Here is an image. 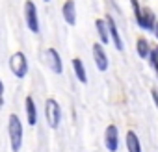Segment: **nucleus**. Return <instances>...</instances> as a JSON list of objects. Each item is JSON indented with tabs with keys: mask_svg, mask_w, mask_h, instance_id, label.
I'll return each mask as SVG.
<instances>
[{
	"mask_svg": "<svg viewBox=\"0 0 158 152\" xmlns=\"http://www.w3.org/2000/svg\"><path fill=\"white\" fill-rule=\"evenodd\" d=\"M152 34H154V37L158 39V22H156V26H154V30H152Z\"/></svg>",
	"mask_w": 158,
	"mask_h": 152,
	"instance_id": "aec40b11",
	"label": "nucleus"
},
{
	"mask_svg": "<svg viewBox=\"0 0 158 152\" xmlns=\"http://www.w3.org/2000/svg\"><path fill=\"white\" fill-rule=\"evenodd\" d=\"M61 15H63V21L69 26L76 24V4H74V0H65L63 6H61Z\"/></svg>",
	"mask_w": 158,
	"mask_h": 152,
	"instance_id": "9d476101",
	"label": "nucleus"
},
{
	"mask_svg": "<svg viewBox=\"0 0 158 152\" xmlns=\"http://www.w3.org/2000/svg\"><path fill=\"white\" fill-rule=\"evenodd\" d=\"M24 21L26 26L32 34H39V15H37V6L32 2V0H26L24 2Z\"/></svg>",
	"mask_w": 158,
	"mask_h": 152,
	"instance_id": "20e7f679",
	"label": "nucleus"
},
{
	"mask_svg": "<svg viewBox=\"0 0 158 152\" xmlns=\"http://www.w3.org/2000/svg\"><path fill=\"white\" fill-rule=\"evenodd\" d=\"M127 150L128 152H141V141L138 137V134L134 130H128L127 132Z\"/></svg>",
	"mask_w": 158,
	"mask_h": 152,
	"instance_id": "4468645a",
	"label": "nucleus"
},
{
	"mask_svg": "<svg viewBox=\"0 0 158 152\" xmlns=\"http://www.w3.org/2000/svg\"><path fill=\"white\" fill-rule=\"evenodd\" d=\"M71 65H73V70H74L76 80H78V82H82V84H88V72H86L84 61H82V59H78V58H74V59L71 61Z\"/></svg>",
	"mask_w": 158,
	"mask_h": 152,
	"instance_id": "ddd939ff",
	"label": "nucleus"
},
{
	"mask_svg": "<svg viewBox=\"0 0 158 152\" xmlns=\"http://www.w3.org/2000/svg\"><path fill=\"white\" fill-rule=\"evenodd\" d=\"M91 54H93V61H95L97 69H99L101 72L108 70V65H110V61H108V54H106V50H104V46H102L101 43H95V45H93Z\"/></svg>",
	"mask_w": 158,
	"mask_h": 152,
	"instance_id": "0eeeda50",
	"label": "nucleus"
},
{
	"mask_svg": "<svg viewBox=\"0 0 158 152\" xmlns=\"http://www.w3.org/2000/svg\"><path fill=\"white\" fill-rule=\"evenodd\" d=\"M45 119H47V124L56 130L61 122V106L58 104L56 98H47L45 100Z\"/></svg>",
	"mask_w": 158,
	"mask_h": 152,
	"instance_id": "f03ea898",
	"label": "nucleus"
},
{
	"mask_svg": "<svg viewBox=\"0 0 158 152\" xmlns=\"http://www.w3.org/2000/svg\"><path fill=\"white\" fill-rule=\"evenodd\" d=\"M154 70H156V76H158V65H156V67H154Z\"/></svg>",
	"mask_w": 158,
	"mask_h": 152,
	"instance_id": "412c9836",
	"label": "nucleus"
},
{
	"mask_svg": "<svg viewBox=\"0 0 158 152\" xmlns=\"http://www.w3.org/2000/svg\"><path fill=\"white\" fill-rule=\"evenodd\" d=\"M95 28H97V34H99V43L101 45H108L110 43V30H108L106 19H97L95 21Z\"/></svg>",
	"mask_w": 158,
	"mask_h": 152,
	"instance_id": "f8f14e48",
	"label": "nucleus"
},
{
	"mask_svg": "<svg viewBox=\"0 0 158 152\" xmlns=\"http://www.w3.org/2000/svg\"><path fill=\"white\" fill-rule=\"evenodd\" d=\"M8 137H10V146L13 152H19L23 148V137H24V130H23V122L19 119V115L11 113L8 117Z\"/></svg>",
	"mask_w": 158,
	"mask_h": 152,
	"instance_id": "f257e3e1",
	"label": "nucleus"
},
{
	"mask_svg": "<svg viewBox=\"0 0 158 152\" xmlns=\"http://www.w3.org/2000/svg\"><path fill=\"white\" fill-rule=\"evenodd\" d=\"M45 2H48V0H45Z\"/></svg>",
	"mask_w": 158,
	"mask_h": 152,
	"instance_id": "4be33fe9",
	"label": "nucleus"
},
{
	"mask_svg": "<svg viewBox=\"0 0 158 152\" xmlns=\"http://www.w3.org/2000/svg\"><path fill=\"white\" fill-rule=\"evenodd\" d=\"M130 4H132V10H134V17L138 19L139 15H141V6H139V2H138V0H130Z\"/></svg>",
	"mask_w": 158,
	"mask_h": 152,
	"instance_id": "f3484780",
	"label": "nucleus"
},
{
	"mask_svg": "<svg viewBox=\"0 0 158 152\" xmlns=\"http://www.w3.org/2000/svg\"><path fill=\"white\" fill-rule=\"evenodd\" d=\"M47 59H48V67L52 69V72H56V74L63 72V61L56 48H47Z\"/></svg>",
	"mask_w": 158,
	"mask_h": 152,
	"instance_id": "1a4fd4ad",
	"label": "nucleus"
},
{
	"mask_svg": "<svg viewBox=\"0 0 158 152\" xmlns=\"http://www.w3.org/2000/svg\"><path fill=\"white\" fill-rule=\"evenodd\" d=\"M24 108H26V121H28V124L35 126L37 124V106H35L32 97L24 98Z\"/></svg>",
	"mask_w": 158,
	"mask_h": 152,
	"instance_id": "9b49d317",
	"label": "nucleus"
},
{
	"mask_svg": "<svg viewBox=\"0 0 158 152\" xmlns=\"http://www.w3.org/2000/svg\"><path fill=\"white\" fill-rule=\"evenodd\" d=\"M149 63L152 65V69L158 65V45L151 48V54H149Z\"/></svg>",
	"mask_w": 158,
	"mask_h": 152,
	"instance_id": "dca6fc26",
	"label": "nucleus"
},
{
	"mask_svg": "<svg viewBox=\"0 0 158 152\" xmlns=\"http://www.w3.org/2000/svg\"><path fill=\"white\" fill-rule=\"evenodd\" d=\"M10 70L19 80H23L28 74V58H26L24 52H13L11 54V58H10Z\"/></svg>",
	"mask_w": 158,
	"mask_h": 152,
	"instance_id": "7ed1b4c3",
	"label": "nucleus"
},
{
	"mask_svg": "<svg viewBox=\"0 0 158 152\" xmlns=\"http://www.w3.org/2000/svg\"><path fill=\"white\" fill-rule=\"evenodd\" d=\"M151 98H152V102H154V106H156V110H158V91H156V89L151 91Z\"/></svg>",
	"mask_w": 158,
	"mask_h": 152,
	"instance_id": "a211bd4d",
	"label": "nucleus"
},
{
	"mask_svg": "<svg viewBox=\"0 0 158 152\" xmlns=\"http://www.w3.org/2000/svg\"><path fill=\"white\" fill-rule=\"evenodd\" d=\"M151 45H149V41L145 39V37H139L138 41H136V52H138V56L141 58V59H149V54H151Z\"/></svg>",
	"mask_w": 158,
	"mask_h": 152,
	"instance_id": "2eb2a0df",
	"label": "nucleus"
},
{
	"mask_svg": "<svg viewBox=\"0 0 158 152\" xmlns=\"http://www.w3.org/2000/svg\"><path fill=\"white\" fill-rule=\"evenodd\" d=\"M136 22H138V26H139L141 30H145V32H152L158 21H156V15L152 13V10L143 8V10H141V15L136 19Z\"/></svg>",
	"mask_w": 158,
	"mask_h": 152,
	"instance_id": "6e6552de",
	"label": "nucleus"
},
{
	"mask_svg": "<svg viewBox=\"0 0 158 152\" xmlns=\"http://www.w3.org/2000/svg\"><path fill=\"white\" fill-rule=\"evenodd\" d=\"M106 24H108V30H110V41H112L114 48L119 50V52H123L125 50V43H123V37H121L119 28H117V24H115V21H114L112 15L106 17Z\"/></svg>",
	"mask_w": 158,
	"mask_h": 152,
	"instance_id": "423d86ee",
	"label": "nucleus"
},
{
	"mask_svg": "<svg viewBox=\"0 0 158 152\" xmlns=\"http://www.w3.org/2000/svg\"><path fill=\"white\" fill-rule=\"evenodd\" d=\"M104 146L108 152H117L119 150V130L115 124H108L104 130Z\"/></svg>",
	"mask_w": 158,
	"mask_h": 152,
	"instance_id": "39448f33",
	"label": "nucleus"
},
{
	"mask_svg": "<svg viewBox=\"0 0 158 152\" xmlns=\"http://www.w3.org/2000/svg\"><path fill=\"white\" fill-rule=\"evenodd\" d=\"M2 97H4V82L0 80V104L4 102V98H2Z\"/></svg>",
	"mask_w": 158,
	"mask_h": 152,
	"instance_id": "6ab92c4d",
	"label": "nucleus"
}]
</instances>
